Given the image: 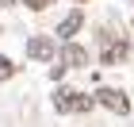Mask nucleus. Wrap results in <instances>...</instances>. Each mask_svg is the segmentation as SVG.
I'll list each match as a JSON object with an SVG mask.
<instances>
[{"mask_svg":"<svg viewBox=\"0 0 134 127\" xmlns=\"http://www.w3.org/2000/svg\"><path fill=\"white\" fill-rule=\"evenodd\" d=\"M96 104V96H84V93H77V89H58V96H54V108L58 112H88V108Z\"/></svg>","mask_w":134,"mask_h":127,"instance_id":"f257e3e1","label":"nucleus"},{"mask_svg":"<svg viewBox=\"0 0 134 127\" xmlns=\"http://www.w3.org/2000/svg\"><path fill=\"white\" fill-rule=\"evenodd\" d=\"M54 54H58V46H54L50 35H35V39L27 42V58H35V62H50Z\"/></svg>","mask_w":134,"mask_h":127,"instance_id":"f03ea898","label":"nucleus"},{"mask_svg":"<svg viewBox=\"0 0 134 127\" xmlns=\"http://www.w3.org/2000/svg\"><path fill=\"white\" fill-rule=\"evenodd\" d=\"M96 100H100L103 108L119 112V116H126V112H130V100H126V93H123V89H100V93H96Z\"/></svg>","mask_w":134,"mask_h":127,"instance_id":"7ed1b4c3","label":"nucleus"},{"mask_svg":"<svg viewBox=\"0 0 134 127\" xmlns=\"http://www.w3.org/2000/svg\"><path fill=\"white\" fill-rule=\"evenodd\" d=\"M58 62H62L65 69H84V65H88V50H84V46H77V42H65Z\"/></svg>","mask_w":134,"mask_h":127,"instance_id":"20e7f679","label":"nucleus"},{"mask_svg":"<svg viewBox=\"0 0 134 127\" xmlns=\"http://www.w3.org/2000/svg\"><path fill=\"white\" fill-rule=\"evenodd\" d=\"M126 58V42L111 39V31H103V65H115V62H123Z\"/></svg>","mask_w":134,"mask_h":127,"instance_id":"39448f33","label":"nucleus"},{"mask_svg":"<svg viewBox=\"0 0 134 127\" xmlns=\"http://www.w3.org/2000/svg\"><path fill=\"white\" fill-rule=\"evenodd\" d=\"M81 23H84V12H69V16H65V19H62V23H58V35H62V39H65V42H69V39H73V35L81 31Z\"/></svg>","mask_w":134,"mask_h":127,"instance_id":"423d86ee","label":"nucleus"},{"mask_svg":"<svg viewBox=\"0 0 134 127\" xmlns=\"http://www.w3.org/2000/svg\"><path fill=\"white\" fill-rule=\"evenodd\" d=\"M8 77H15V65H12L8 58L0 54V81H8Z\"/></svg>","mask_w":134,"mask_h":127,"instance_id":"0eeeda50","label":"nucleus"},{"mask_svg":"<svg viewBox=\"0 0 134 127\" xmlns=\"http://www.w3.org/2000/svg\"><path fill=\"white\" fill-rule=\"evenodd\" d=\"M54 0H27V8H35V12H42V8H50Z\"/></svg>","mask_w":134,"mask_h":127,"instance_id":"6e6552de","label":"nucleus"},{"mask_svg":"<svg viewBox=\"0 0 134 127\" xmlns=\"http://www.w3.org/2000/svg\"><path fill=\"white\" fill-rule=\"evenodd\" d=\"M0 4H15V0H0Z\"/></svg>","mask_w":134,"mask_h":127,"instance_id":"1a4fd4ad","label":"nucleus"}]
</instances>
